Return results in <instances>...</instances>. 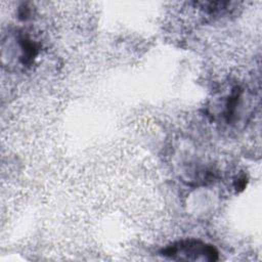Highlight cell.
Listing matches in <instances>:
<instances>
[{
  "mask_svg": "<svg viewBox=\"0 0 262 262\" xmlns=\"http://www.w3.org/2000/svg\"><path fill=\"white\" fill-rule=\"evenodd\" d=\"M162 254L176 260L215 261L218 259L217 250L198 239H184L166 247Z\"/></svg>",
  "mask_w": 262,
  "mask_h": 262,
  "instance_id": "1",
  "label": "cell"
}]
</instances>
